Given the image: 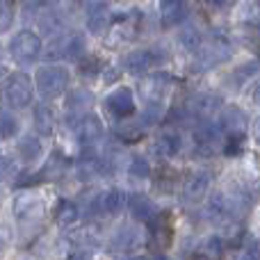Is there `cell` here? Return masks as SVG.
<instances>
[{
  "label": "cell",
  "mask_w": 260,
  "mask_h": 260,
  "mask_svg": "<svg viewBox=\"0 0 260 260\" xmlns=\"http://www.w3.org/2000/svg\"><path fill=\"white\" fill-rule=\"evenodd\" d=\"M101 67H103V64H101L96 57L80 59V69H82V73H85V76H96V73H101Z\"/></svg>",
  "instance_id": "d590c367"
},
{
  "label": "cell",
  "mask_w": 260,
  "mask_h": 260,
  "mask_svg": "<svg viewBox=\"0 0 260 260\" xmlns=\"http://www.w3.org/2000/svg\"><path fill=\"white\" fill-rule=\"evenodd\" d=\"M128 174L133 176L135 180H146L148 176H151V165H148V160H146V157H142V155H135L133 160H130Z\"/></svg>",
  "instance_id": "83f0119b"
},
{
  "label": "cell",
  "mask_w": 260,
  "mask_h": 260,
  "mask_svg": "<svg viewBox=\"0 0 260 260\" xmlns=\"http://www.w3.org/2000/svg\"><path fill=\"white\" fill-rule=\"evenodd\" d=\"M37 25L39 30L44 32L46 37H59L62 35V27H64V14H59L55 7H44L37 18Z\"/></svg>",
  "instance_id": "e0dca14e"
},
{
  "label": "cell",
  "mask_w": 260,
  "mask_h": 260,
  "mask_svg": "<svg viewBox=\"0 0 260 260\" xmlns=\"http://www.w3.org/2000/svg\"><path fill=\"white\" fill-rule=\"evenodd\" d=\"M18 128H21V121L18 117L12 112V110H0V139H12L18 135Z\"/></svg>",
  "instance_id": "cb8c5ba5"
},
{
  "label": "cell",
  "mask_w": 260,
  "mask_h": 260,
  "mask_svg": "<svg viewBox=\"0 0 260 260\" xmlns=\"http://www.w3.org/2000/svg\"><path fill=\"white\" fill-rule=\"evenodd\" d=\"M183 148V137L178 133H162L160 137L155 139V153L160 157H176Z\"/></svg>",
  "instance_id": "ffe728a7"
},
{
  "label": "cell",
  "mask_w": 260,
  "mask_h": 260,
  "mask_svg": "<svg viewBox=\"0 0 260 260\" xmlns=\"http://www.w3.org/2000/svg\"><path fill=\"white\" fill-rule=\"evenodd\" d=\"M231 57V46L226 39H215L212 44L203 46L197 55V67L201 71H208V69H215L219 64H224L226 59Z\"/></svg>",
  "instance_id": "9c48e42d"
},
{
  "label": "cell",
  "mask_w": 260,
  "mask_h": 260,
  "mask_svg": "<svg viewBox=\"0 0 260 260\" xmlns=\"http://www.w3.org/2000/svg\"><path fill=\"white\" fill-rule=\"evenodd\" d=\"M251 135H253V139H256V144H260V117H256L251 121Z\"/></svg>",
  "instance_id": "f35d334b"
},
{
  "label": "cell",
  "mask_w": 260,
  "mask_h": 260,
  "mask_svg": "<svg viewBox=\"0 0 260 260\" xmlns=\"http://www.w3.org/2000/svg\"><path fill=\"white\" fill-rule=\"evenodd\" d=\"M244 260H260V238H251L244 247Z\"/></svg>",
  "instance_id": "8d00e7d4"
},
{
  "label": "cell",
  "mask_w": 260,
  "mask_h": 260,
  "mask_svg": "<svg viewBox=\"0 0 260 260\" xmlns=\"http://www.w3.org/2000/svg\"><path fill=\"white\" fill-rule=\"evenodd\" d=\"M258 73V64H253V62H249V64H242V67L238 69V71L233 73V78L238 82H244V80H249L251 76H256Z\"/></svg>",
  "instance_id": "836d02e7"
},
{
  "label": "cell",
  "mask_w": 260,
  "mask_h": 260,
  "mask_svg": "<svg viewBox=\"0 0 260 260\" xmlns=\"http://www.w3.org/2000/svg\"><path fill=\"white\" fill-rule=\"evenodd\" d=\"M46 55H48V57H67V59H78V62H80L87 55V41H85V37L76 35V32H71V35H59L50 41Z\"/></svg>",
  "instance_id": "8992f818"
},
{
  "label": "cell",
  "mask_w": 260,
  "mask_h": 260,
  "mask_svg": "<svg viewBox=\"0 0 260 260\" xmlns=\"http://www.w3.org/2000/svg\"><path fill=\"white\" fill-rule=\"evenodd\" d=\"M221 253H224V240L219 238V235H212V238H208L206 242H203V249L199 256L203 258H219Z\"/></svg>",
  "instance_id": "f546056e"
},
{
  "label": "cell",
  "mask_w": 260,
  "mask_h": 260,
  "mask_svg": "<svg viewBox=\"0 0 260 260\" xmlns=\"http://www.w3.org/2000/svg\"><path fill=\"white\" fill-rule=\"evenodd\" d=\"M69 123H71L69 128L76 130L78 142H80L85 148H91L94 144L101 142V137H103V121H101V117L94 112L69 117Z\"/></svg>",
  "instance_id": "5b68a950"
},
{
  "label": "cell",
  "mask_w": 260,
  "mask_h": 260,
  "mask_svg": "<svg viewBox=\"0 0 260 260\" xmlns=\"http://www.w3.org/2000/svg\"><path fill=\"white\" fill-rule=\"evenodd\" d=\"M210 180H212V176L208 174V171H199V174L189 176V180H185L183 199L187 203L201 201V199L208 194V189H210Z\"/></svg>",
  "instance_id": "7c38bea8"
},
{
  "label": "cell",
  "mask_w": 260,
  "mask_h": 260,
  "mask_svg": "<svg viewBox=\"0 0 260 260\" xmlns=\"http://www.w3.org/2000/svg\"><path fill=\"white\" fill-rule=\"evenodd\" d=\"M153 260H171V258H167V256H162V253H160V256H155Z\"/></svg>",
  "instance_id": "b9f144b4"
},
{
  "label": "cell",
  "mask_w": 260,
  "mask_h": 260,
  "mask_svg": "<svg viewBox=\"0 0 260 260\" xmlns=\"http://www.w3.org/2000/svg\"><path fill=\"white\" fill-rule=\"evenodd\" d=\"M16 153L23 162H37L41 157V153H44V144H41V139L37 135H25V137L18 139Z\"/></svg>",
  "instance_id": "d6986e66"
},
{
  "label": "cell",
  "mask_w": 260,
  "mask_h": 260,
  "mask_svg": "<svg viewBox=\"0 0 260 260\" xmlns=\"http://www.w3.org/2000/svg\"><path fill=\"white\" fill-rule=\"evenodd\" d=\"M133 260H148V258H142V256H137V258H133Z\"/></svg>",
  "instance_id": "7bdbcfd3"
},
{
  "label": "cell",
  "mask_w": 260,
  "mask_h": 260,
  "mask_svg": "<svg viewBox=\"0 0 260 260\" xmlns=\"http://www.w3.org/2000/svg\"><path fill=\"white\" fill-rule=\"evenodd\" d=\"M7 240H9V233L3 229V226H0V247H3V244L7 242Z\"/></svg>",
  "instance_id": "60d3db41"
},
{
  "label": "cell",
  "mask_w": 260,
  "mask_h": 260,
  "mask_svg": "<svg viewBox=\"0 0 260 260\" xmlns=\"http://www.w3.org/2000/svg\"><path fill=\"white\" fill-rule=\"evenodd\" d=\"M69 260H91V256L85 251H78V253H73V256H69Z\"/></svg>",
  "instance_id": "ab89813d"
},
{
  "label": "cell",
  "mask_w": 260,
  "mask_h": 260,
  "mask_svg": "<svg viewBox=\"0 0 260 260\" xmlns=\"http://www.w3.org/2000/svg\"><path fill=\"white\" fill-rule=\"evenodd\" d=\"M167 85H169V78L165 73H155V76L146 78L144 80V96L148 99V103H162Z\"/></svg>",
  "instance_id": "44dd1931"
},
{
  "label": "cell",
  "mask_w": 260,
  "mask_h": 260,
  "mask_svg": "<svg viewBox=\"0 0 260 260\" xmlns=\"http://www.w3.org/2000/svg\"><path fill=\"white\" fill-rule=\"evenodd\" d=\"M16 162L12 160L9 155H5V153H0V185L7 183V180H12L14 176H16Z\"/></svg>",
  "instance_id": "4dcf8cb0"
},
{
  "label": "cell",
  "mask_w": 260,
  "mask_h": 260,
  "mask_svg": "<svg viewBox=\"0 0 260 260\" xmlns=\"http://www.w3.org/2000/svg\"><path fill=\"white\" fill-rule=\"evenodd\" d=\"M41 37L32 30H21L9 39V57L18 64H32L41 55Z\"/></svg>",
  "instance_id": "3957f363"
},
{
  "label": "cell",
  "mask_w": 260,
  "mask_h": 260,
  "mask_svg": "<svg viewBox=\"0 0 260 260\" xmlns=\"http://www.w3.org/2000/svg\"><path fill=\"white\" fill-rule=\"evenodd\" d=\"M55 219H57L59 226H73L80 219V208H78V203L69 201V199H62V201L57 203V210H55Z\"/></svg>",
  "instance_id": "603a6c76"
},
{
  "label": "cell",
  "mask_w": 260,
  "mask_h": 260,
  "mask_svg": "<svg viewBox=\"0 0 260 260\" xmlns=\"http://www.w3.org/2000/svg\"><path fill=\"white\" fill-rule=\"evenodd\" d=\"M128 208H130V215L137 221H148V224H151L157 217L155 203H153L146 194H133V197L128 199Z\"/></svg>",
  "instance_id": "9a60e30c"
},
{
  "label": "cell",
  "mask_w": 260,
  "mask_h": 260,
  "mask_svg": "<svg viewBox=\"0 0 260 260\" xmlns=\"http://www.w3.org/2000/svg\"><path fill=\"white\" fill-rule=\"evenodd\" d=\"M221 105V99L215 94H199L192 99V103H189L187 112L194 114V117H199L201 121H208V117L210 114H215L217 110H219Z\"/></svg>",
  "instance_id": "2e32d148"
},
{
  "label": "cell",
  "mask_w": 260,
  "mask_h": 260,
  "mask_svg": "<svg viewBox=\"0 0 260 260\" xmlns=\"http://www.w3.org/2000/svg\"><path fill=\"white\" fill-rule=\"evenodd\" d=\"M126 194L121 192V189H108V192L99 194L96 199H91V215H119V212L123 210V206H126Z\"/></svg>",
  "instance_id": "30bf717a"
},
{
  "label": "cell",
  "mask_w": 260,
  "mask_h": 260,
  "mask_svg": "<svg viewBox=\"0 0 260 260\" xmlns=\"http://www.w3.org/2000/svg\"><path fill=\"white\" fill-rule=\"evenodd\" d=\"M247 114H244L242 108L238 105H229V108L221 110V117H219V128L221 133L229 130L231 135H244V128H247Z\"/></svg>",
  "instance_id": "4fadbf2b"
},
{
  "label": "cell",
  "mask_w": 260,
  "mask_h": 260,
  "mask_svg": "<svg viewBox=\"0 0 260 260\" xmlns=\"http://www.w3.org/2000/svg\"><path fill=\"white\" fill-rule=\"evenodd\" d=\"M221 144H224V135H221V128L215 126V123L201 121L194 130V148H197L199 155L203 157L215 155Z\"/></svg>",
  "instance_id": "52a82bcc"
},
{
  "label": "cell",
  "mask_w": 260,
  "mask_h": 260,
  "mask_svg": "<svg viewBox=\"0 0 260 260\" xmlns=\"http://www.w3.org/2000/svg\"><path fill=\"white\" fill-rule=\"evenodd\" d=\"M167 62V55L165 50H157V48H144V50H133L123 57V67L130 73H146L151 69L160 67V64Z\"/></svg>",
  "instance_id": "ba28073f"
},
{
  "label": "cell",
  "mask_w": 260,
  "mask_h": 260,
  "mask_svg": "<svg viewBox=\"0 0 260 260\" xmlns=\"http://www.w3.org/2000/svg\"><path fill=\"white\" fill-rule=\"evenodd\" d=\"M91 103H94V96L87 89H73L71 94L67 96V108L71 110V112H80V110L89 108Z\"/></svg>",
  "instance_id": "484cf974"
},
{
  "label": "cell",
  "mask_w": 260,
  "mask_h": 260,
  "mask_svg": "<svg viewBox=\"0 0 260 260\" xmlns=\"http://www.w3.org/2000/svg\"><path fill=\"white\" fill-rule=\"evenodd\" d=\"M71 73L64 64H44L35 73V89L44 99H57L69 89Z\"/></svg>",
  "instance_id": "6da1fadb"
},
{
  "label": "cell",
  "mask_w": 260,
  "mask_h": 260,
  "mask_svg": "<svg viewBox=\"0 0 260 260\" xmlns=\"http://www.w3.org/2000/svg\"><path fill=\"white\" fill-rule=\"evenodd\" d=\"M35 128L39 130L41 135H50L53 133V126H55V119H53V112H50V108L48 105H37L35 108Z\"/></svg>",
  "instance_id": "d4e9b609"
},
{
  "label": "cell",
  "mask_w": 260,
  "mask_h": 260,
  "mask_svg": "<svg viewBox=\"0 0 260 260\" xmlns=\"http://www.w3.org/2000/svg\"><path fill=\"white\" fill-rule=\"evenodd\" d=\"M160 117H162V103H148L146 108H144L142 117H139L137 126L139 128H151L160 121Z\"/></svg>",
  "instance_id": "4316f807"
},
{
  "label": "cell",
  "mask_w": 260,
  "mask_h": 260,
  "mask_svg": "<svg viewBox=\"0 0 260 260\" xmlns=\"http://www.w3.org/2000/svg\"><path fill=\"white\" fill-rule=\"evenodd\" d=\"M206 210H208V215H210L212 219L224 221V219H229L231 212H233V203H231V199L226 197V194L217 192V194H212V197H210Z\"/></svg>",
  "instance_id": "7402d4cb"
},
{
  "label": "cell",
  "mask_w": 260,
  "mask_h": 260,
  "mask_svg": "<svg viewBox=\"0 0 260 260\" xmlns=\"http://www.w3.org/2000/svg\"><path fill=\"white\" fill-rule=\"evenodd\" d=\"M249 99H251L253 105L260 108V78H256V80L249 85Z\"/></svg>",
  "instance_id": "74e56055"
},
{
  "label": "cell",
  "mask_w": 260,
  "mask_h": 260,
  "mask_svg": "<svg viewBox=\"0 0 260 260\" xmlns=\"http://www.w3.org/2000/svg\"><path fill=\"white\" fill-rule=\"evenodd\" d=\"M35 99V80L25 71H14L3 85V101L7 108L23 110Z\"/></svg>",
  "instance_id": "7a4b0ae2"
},
{
  "label": "cell",
  "mask_w": 260,
  "mask_h": 260,
  "mask_svg": "<svg viewBox=\"0 0 260 260\" xmlns=\"http://www.w3.org/2000/svg\"><path fill=\"white\" fill-rule=\"evenodd\" d=\"M180 44L185 46L187 50H201V44H203V37H201V32L197 30V27H187V30H183L180 32Z\"/></svg>",
  "instance_id": "f1b7e54d"
},
{
  "label": "cell",
  "mask_w": 260,
  "mask_h": 260,
  "mask_svg": "<svg viewBox=\"0 0 260 260\" xmlns=\"http://www.w3.org/2000/svg\"><path fill=\"white\" fill-rule=\"evenodd\" d=\"M258 59H260V48H258Z\"/></svg>",
  "instance_id": "ee69618b"
},
{
  "label": "cell",
  "mask_w": 260,
  "mask_h": 260,
  "mask_svg": "<svg viewBox=\"0 0 260 260\" xmlns=\"http://www.w3.org/2000/svg\"><path fill=\"white\" fill-rule=\"evenodd\" d=\"M12 21H14V7L9 3H0V35L12 27Z\"/></svg>",
  "instance_id": "d6a6232c"
},
{
  "label": "cell",
  "mask_w": 260,
  "mask_h": 260,
  "mask_svg": "<svg viewBox=\"0 0 260 260\" xmlns=\"http://www.w3.org/2000/svg\"><path fill=\"white\" fill-rule=\"evenodd\" d=\"M242 146H244V135H231L229 144L224 146V153L226 155H238L242 151Z\"/></svg>",
  "instance_id": "e575fe53"
},
{
  "label": "cell",
  "mask_w": 260,
  "mask_h": 260,
  "mask_svg": "<svg viewBox=\"0 0 260 260\" xmlns=\"http://www.w3.org/2000/svg\"><path fill=\"white\" fill-rule=\"evenodd\" d=\"M46 215V197L39 189H25L14 199V217L21 224H37Z\"/></svg>",
  "instance_id": "277c9868"
},
{
  "label": "cell",
  "mask_w": 260,
  "mask_h": 260,
  "mask_svg": "<svg viewBox=\"0 0 260 260\" xmlns=\"http://www.w3.org/2000/svg\"><path fill=\"white\" fill-rule=\"evenodd\" d=\"M137 242V231H133L130 226H123V229L117 231V235H114V244L121 249H128L133 247V244Z\"/></svg>",
  "instance_id": "1f68e13d"
},
{
  "label": "cell",
  "mask_w": 260,
  "mask_h": 260,
  "mask_svg": "<svg viewBox=\"0 0 260 260\" xmlns=\"http://www.w3.org/2000/svg\"><path fill=\"white\" fill-rule=\"evenodd\" d=\"M105 108H108L110 114H114V117H119V119L130 117V114L135 112L133 89H128V87H119V89H114L112 94L105 99Z\"/></svg>",
  "instance_id": "8fae6325"
},
{
  "label": "cell",
  "mask_w": 260,
  "mask_h": 260,
  "mask_svg": "<svg viewBox=\"0 0 260 260\" xmlns=\"http://www.w3.org/2000/svg\"><path fill=\"white\" fill-rule=\"evenodd\" d=\"M110 25V7L105 3L87 5V30L91 35H103Z\"/></svg>",
  "instance_id": "5bb4252c"
},
{
  "label": "cell",
  "mask_w": 260,
  "mask_h": 260,
  "mask_svg": "<svg viewBox=\"0 0 260 260\" xmlns=\"http://www.w3.org/2000/svg\"><path fill=\"white\" fill-rule=\"evenodd\" d=\"M187 16V5L180 3V0H165L160 3V18L165 27H174L178 23L185 21Z\"/></svg>",
  "instance_id": "ac0fdd59"
}]
</instances>
